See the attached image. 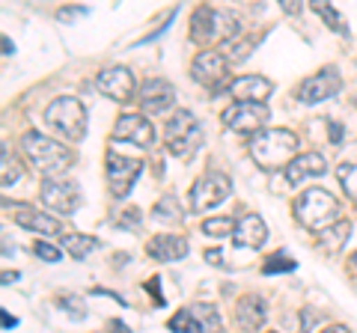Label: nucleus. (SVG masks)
I'll return each mask as SVG.
<instances>
[{"label":"nucleus","instance_id":"nucleus-1","mask_svg":"<svg viewBox=\"0 0 357 333\" xmlns=\"http://www.w3.org/2000/svg\"><path fill=\"white\" fill-rule=\"evenodd\" d=\"M21 149H24L27 161L42 173V179L45 176H66L75 164V152L66 143L45 137L39 131H27L21 137Z\"/></svg>","mask_w":357,"mask_h":333},{"label":"nucleus","instance_id":"nucleus-2","mask_svg":"<svg viewBox=\"0 0 357 333\" xmlns=\"http://www.w3.org/2000/svg\"><path fill=\"white\" fill-rule=\"evenodd\" d=\"M250 155L262 170H286L298 155V134L289 128H259L250 140Z\"/></svg>","mask_w":357,"mask_h":333},{"label":"nucleus","instance_id":"nucleus-3","mask_svg":"<svg viewBox=\"0 0 357 333\" xmlns=\"http://www.w3.org/2000/svg\"><path fill=\"white\" fill-rule=\"evenodd\" d=\"M238 36V18L215 6H199L191 15V42L197 45H227Z\"/></svg>","mask_w":357,"mask_h":333},{"label":"nucleus","instance_id":"nucleus-4","mask_svg":"<svg viewBox=\"0 0 357 333\" xmlns=\"http://www.w3.org/2000/svg\"><path fill=\"white\" fill-rule=\"evenodd\" d=\"M45 122L66 143H77L86 137V107L72 95L54 98L48 110H45Z\"/></svg>","mask_w":357,"mask_h":333},{"label":"nucleus","instance_id":"nucleus-5","mask_svg":"<svg viewBox=\"0 0 357 333\" xmlns=\"http://www.w3.org/2000/svg\"><path fill=\"white\" fill-rule=\"evenodd\" d=\"M295 217L304 229L319 232V229L331 226L333 220H340V199L333 194H328L325 187H310V191H304L298 196Z\"/></svg>","mask_w":357,"mask_h":333},{"label":"nucleus","instance_id":"nucleus-6","mask_svg":"<svg viewBox=\"0 0 357 333\" xmlns=\"http://www.w3.org/2000/svg\"><path fill=\"white\" fill-rule=\"evenodd\" d=\"M199 140H203V125H199V119L191 110H178V114L170 116V122L164 128L167 152L176 155V158H188L199 146Z\"/></svg>","mask_w":357,"mask_h":333},{"label":"nucleus","instance_id":"nucleus-7","mask_svg":"<svg viewBox=\"0 0 357 333\" xmlns=\"http://www.w3.org/2000/svg\"><path fill=\"white\" fill-rule=\"evenodd\" d=\"M191 77L206 90H223L229 84V57L223 51L203 48L191 60Z\"/></svg>","mask_w":357,"mask_h":333},{"label":"nucleus","instance_id":"nucleus-8","mask_svg":"<svg viewBox=\"0 0 357 333\" xmlns=\"http://www.w3.org/2000/svg\"><path fill=\"white\" fill-rule=\"evenodd\" d=\"M42 206L57 215H75L81 206V187L66 176H45L42 179Z\"/></svg>","mask_w":357,"mask_h":333},{"label":"nucleus","instance_id":"nucleus-9","mask_svg":"<svg viewBox=\"0 0 357 333\" xmlns=\"http://www.w3.org/2000/svg\"><path fill=\"white\" fill-rule=\"evenodd\" d=\"M105 170H107V187H110V196L114 199H122L131 194L134 182L143 170V161L140 158H128V155H119L116 149L107 152L105 158Z\"/></svg>","mask_w":357,"mask_h":333},{"label":"nucleus","instance_id":"nucleus-10","mask_svg":"<svg viewBox=\"0 0 357 333\" xmlns=\"http://www.w3.org/2000/svg\"><path fill=\"white\" fill-rule=\"evenodd\" d=\"M220 122L223 128L238 131V134H256L268 122V107L262 102H238L236 98V104H229L220 114Z\"/></svg>","mask_w":357,"mask_h":333},{"label":"nucleus","instance_id":"nucleus-11","mask_svg":"<svg viewBox=\"0 0 357 333\" xmlns=\"http://www.w3.org/2000/svg\"><path fill=\"white\" fill-rule=\"evenodd\" d=\"M229 194H232L229 176L211 170V173H206V176H199L197 185L191 187V208H194V212H208V208L220 206Z\"/></svg>","mask_w":357,"mask_h":333},{"label":"nucleus","instance_id":"nucleus-12","mask_svg":"<svg viewBox=\"0 0 357 333\" xmlns=\"http://www.w3.org/2000/svg\"><path fill=\"white\" fill-rule=\"evenodd\" d=\"M340 86H342L340 72L333 69V65H325L321 72H316V75H310V77L301 81V86H298V102L301 104L328 102V98H333V95L340 93Z\"/></svg>","mask_w":357,"mask_h":333},{"label":"nucleus","instance_id":"nucleus-13","mask_svg":"<svg viewBox=\"0 0 357 333\" xmlns=\"http://www.w3.org/2000/svg\"><path fill=\"white\" fill-rule=\"evenodd\" d=\"M96 84L107 98H114V102H119V104H126V102H131V98L137 95L134 72L126 69V65H110V69H102L98 77H96Z\"/></svg>","mask_w":357,"mask_h":333},{"label":"nucleus","instance_id":"nucleus-14","mask_svg":"<svg viewBox=\"0 0 357 333\" xmlns=\"http://www.w3.org/2000/svg\"><path fill=\"white\" fill-rule=\"evenodd\" d=\"M170 330H185V333H197V330H220V316L211 304H194L185 307L167 321Z\"/></svg>","mask_w":357,"mask_h":333},{"label":"nucleus","instance_id":"nucleus-15","mask_svg":"<svg viewBox=\"0 0 357 333\" xmlns=\"http://www.w3.org/2000/svg\"><path fill=\"white\" fill-rule=\"evenodd\" d=\"M137 102L140 110L149 116H161L176 104V90L170 81H161V77H149L146 84L137 90Z\"/></svg>","mask_w":357,"mask_h":333},{"label":"nucleus","instance_id":"nucleus-16","mask_svg":"<svg viewBox=\"0 0 357 333\" xmlns=\"http://www.w3.org/2000/svg\"><path fill=\"white\" fill-rule=\"evenodd\" d=\"M114 143H134V146H152L155 128L143 114H122L114 125Z\"/></svg>","mask_w":357,"mask_h":333},{"label":"nucleus","instance_id":"nucleus-17","mask_svg":"<svg viewBox=\"0 0 357 333\" xmlns=\"http://www.w3.org/2000/svg\"><path fill=\"white\" fill-rule=\"evenodd\" d=\"M325 170H328L325 155L304 152V155H295V158L286 164V182L298 187V185H304L307 179H319V176H325Z\"/></svg>","mask_w":357,"mask_h":333},{"label":"nucleus","instance_id":"nucleus-18","mask_svg":"<svg viewBox=\"0 0 357 333\" xmlns=\"http://www.w3.org/2000/svg\"><path fill=\"white\" fill-rule=\"evenodd\" d=\"M229 93H232V98H238V102H262L265 104L274 93V84L262 75H241L236 81H229Z\"/></svg>","mask_w":357,"mask_h":333},{"label":"nucleus","instance_id":"nucleus-19","mask_svg":"<svg viewBox=\"0 0 357 333\" xmlns=\"http://www.w3.org/2000/svg\"><path fill=\"white\" fill-rule=\"evenodd\" d=\"M13 208V220L18 226H24L30 232H36V235H60V220L45 215V212H36V208H27V206H9Z\"/></svg>","mask_w":357,"mask_h":333},{"label":"nucleus","instance_id":"nucleus-20","mask_svg":"<svg viewBox=\"0 0 357 333\" xmlns=\"http://www.w3.org/2000/svg\"><path fill=\"white\" fill-rule=\"evenodd\" d=\"M232 241L238 244V247H250V250H259L262 244L268 241V226L259 215H241L236 220V232H232Z\"/></svg>","mask_w":357,"mask_h":333},{"label":"nucleus","instance_id":"nucleus-21","mask_svg":"<svg viewBox=\"0 0 357 333\" xmlns=\"http://www.w3.org/2000/svg\"><path fill=\"white\" fill-rule=\"evenodd\" d=\"M268 318V307L259 295H244L236 307V325L241 330H259Z\"/></svg>","mask_w":357,"mask_h":333},{"label":"nucleus","instance_id":"nucleus-22","mask_svg":"<svg viewBox=\"0 0 357 333\" xmlns=\"http://www.w3.org/2000/svg\"><path fill=\"white\" fill-rule=\"evenodd\" d=\"M146 253L158 262H178L188 253V241L185 235H155L146 244Z\"/></svg>","mask_w":357,"mask_h":333},{"label":"nucleus","instance_id":"nucleus-23","mask_svg":"<svg viewBox=\"0 0 357 333\" xmlns=\"http://www.w3.org/2000/svg\"><path fill=\"white\" fill-rule=\"evenodd\" d=\"M349 238H351V224L349 220H333L331 226L319 229V247L325 253H331V256H337Z\"/></svg>","mask_w":357,"mask_h":333},{"label":"nucleus","instance_id":"nucleus-24","mask_svg":"<svg viewBox=\"0 0 357 333\" xmlns=\"http://www.w3.org/2000/svg\"><path fill=\"white\" fill-rule=\"evenodd\" d=\"M60 247L69 253L72 259H86L89 253L98 247V241L93 235H81V232H72V235H63L60 238Z\"/></svg>","mask_w":357,"mask_h":333},{"label":"nucleus","instance_id":"nucleus-25","mask_svg":"<svg viewBox=\"0 0 357 333\" xmlns=\"http://www.w3.org/2000/svg\"><path fill=\"white\" fill-rule=\"evenodd\" d=\"M310 6H312V13H316L325 24L331 27V30H337V33H349V27H345V21H342V15L333 9V3L331 0H310Z\"/></svg>","mask_w":357,"mask_h":333},{"label":"nucleus","instance_id":"nucleus-26","mask_svg":"<svg viewBox=\"0 0 357 333\" xmlns=\"http://www.w3.org/2000/svg\"><path fill=\"white\" fill-rule=\"evenodd\" d=\"M0 155H3V161H0V182H3V187H13L21 179V164L15 161V155L9 152L6 143H3V149H0Z\"/></svg>","mask_w":357,"mask_h":333},{"label":"nucleus","instance_id":"nucleus-27","mask_svg":"<svg viewBox=\"0 0 357 333\" xmlns=\"http://www.w3.org/2000/svg\"><path fill=\"white\" fill-rule=\"evenodd\" d=\"M155 217L164 220V224H178L182 220V206H178L176 196H164L155 203Z\"/></svg>","mask_w":357,"mask_h":333},{"label":"nucleus","instance_id":"nucleus-28","mask_svg":"<svg viewBox=\"0 0 357 333\" xmlns=\"http://www.w3.org/2000/svg\"><path fill=\"white\" fill-rule=\"evenodd\" d=\"M203 232L211 238H227L236 232V220L232 217H208V220H203Z\"/></svg>","mask_w":357,"mask_h":333},{"label":"nucleus","instance_id":"nucleus-29","mask_svg":"<svg viewBox=\"0 0 357 333\" xmlns=\"http://www.w3.org/2000/svg\"><path fill=\"white\" fill-rule=\"evenodd\" d=\"M337 179L342 185V191L349 194V199H354V203H357V164H340Z\"/></svg>","mask_w":357,"mask_h":333},{"label":"nucleus","instance_id":"nucleus-30","mask_svg":"<svg viewBox=\"0 0 357 333\" xmlns=\"http://www.w3.org/2000/svg\"><path fill=\"white\" fill-rule=\"evenodd\" d=\"M295 259H289V253H274V256H268L265 265H262V274H289L295 271Z\"/></svg>","mask_w":357,"mask_h":333},{"label":"nucleus","instance_id":"nucleus-31","mask_svg":"<svg viewBox=\"0 0 357 333\" xmlns=\"http://www.w3.org/2000/svg\"><path fill=\"white\" fill-rule=\"evenodd\" d=\"M114 224L122 226V229H137L143 224V215H140V208H119L116 217H114Z\"/></svg>","mask_w":357,"mask_h":333},{"label":"nucleus","instance_id":"nucleus-32","mask_svg":"<svg viewBox=\"0 0 357 333\" xmlns=\"http://www.w3.org/2000/svg\"><path fill=\"white\" fill-rule=\"evenodd\" d=\"M33 253H36L42 262H60L63 259V250L54 247V244H48V241H33Z\"/></svg>","mask_w":357,"mask_h":333},{"label":"nucleus","instance_id":"nucleus-33","mask_svg":"<svg viewBox=\"0 0 357 333\" xmlns=\"http://www.w3.org/2000/svg\"><path fill=\"white\" fill-rule=\"evenodd\" d=\"M89 9L81 6V3H69V6H60L57 9V21H63V24H72L75 18H86Z\"/></svg>","mask_w":357,"mask_h":333},{"label":"nucleus","instance_id":"nucleus-34","mask_svg":"<svg viewBox=\"0 0 357 333\" xmlns=\"http://www.w3.org/2000/svg\"><path fill=\"white\" fill-rule=\"evenodd\" d=\"M277 3L286 15H301V9H304V0H277Z\"/></svg>","mask_w":357,"mask_h":333},{"label":"nucleus","instance_id":"nucleus-35","mask_svg":"<svg viewBox=\"0 0 357 333\" xmlns=\"http://www.w3.org/2000/svg\"><path fill=\"white\" fill-rule=\"evenodd\" d=\"M206 259H208L211 265H223V256H220L218 250H208V253H206Z\"/></svg>","mask_w":357,"mask_h":333},{"label":"nucleus","instance_id":"nucleus-36","mask_svg":"<svg viewBox=\"0 0 357 333\" xmlns=\"http://www.w3.org/2000/svg\"><path fill=\"white\" fill-rule=\"evenodd\" d=\"M340 137H342V131H340V125H333V122H331V143H342Z\"/></svg>","mask_w":357,"mask_h":333},{"label":"nucleus","instance_id":"nucleus-37","mask_svg":"<svg viewBox=\"0 0 357 333\" xmlns=\"http://www.w3.org/2000/svg\"><path fill=\"white\" fill-rule=\"evenodd\" d=\"M0 318H3V327H6V330L18 325V318H13V316H9V313H0Z\"/></svg>","mask_w":357,"mask_h":333},{"label":"nucleus","instance_id":"nucleus-38","mask_svg":"<svg viewBox=\"0 0 357 333\" xmlns=\"http://www.w3.org/2000/svg\"><path fill=\"white\" fill-rule=\"evenodd\" d=\"M15 51V45H13V39L9 36H3V54H13Z\"/></svg>","mask_w":357,"mask_h":333},{"label":"nucleus","instance_id":"nucleus-39","mask_svg":"<svg viewBox=\"0 0 357 333\" xmlns=\"http://www.w3.org/2000/svg\"><path fill=\"white\" fill-rule=\"evenodd\" d=\"M13 280H18V274H15V271L9 274V271H6V274H3V283H13Z\"/></svg>","mask_w":357,"mask_h":333},{"label":"nucleus","instance_id":"nucleus-40","mask_svg":"<svg viewBox=\"0 0 357 333\" xmlns=\"http://www.w3.org/2000/svg\"><path fill=\"white\" fill-rule=\"evenodd\" d=\"M349 265H351V271H354V274H357V253H354V256H351V259H349Z\"/></svg>","mask_w":357,"mask_h":333}]
</instances>
